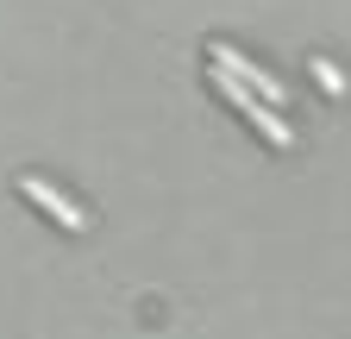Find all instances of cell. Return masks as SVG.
Wrapping results in <instances>:
<instances>
[{
    "label": "cell",
    "mask_w": 351,
    "mask_h": 339,
    "mask_svg": "<svg viewBox=\"0 0 351 339\" xmlns=\"http://www.w3.org/2000/svg\"><path fill=\"white\" fill-rule=\"evenodd\" d=\"M19 195H25V201H38L44 214H51L57 226H69V233H82V226H88V214H82V207H75L69 195H57L44 176H19Z\"/></svg>",
    "instance_id": "cell-1"
},
{
    "label": "cell",
    "mask_w": 351,
    "mask_h": 339,
    "mask_svg": "<svg viewBox=\"0 0 351 339\" xmlns=\"http://www.w3.org/2000/svg\"><path fill=\"white\" fill-rule=\"evenodd\" d=\"M314 82H320L326 95H345V75H339V69H332L326 57H314Z\"/></svg>",
    "instance_id": "cell-2"
}]
</instances>
